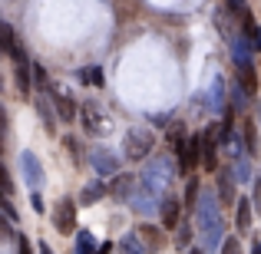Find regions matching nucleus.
Wrapping results in <instances>:
<instances>
[{"mask_svg": "<svg viewBox=\"0 0 261 254\" xmlns=\"http://www.w3.org/2000/svg\"><path fill=\"white\" fill-rule=\"evenodd\" d=\"M195 224H198V235H202L205 251H215L225 248V224H222V211H218V195L215 191H205L198 198V208H195Z\"/></svg>", "mask_w": 261, "mask_h": 254, "instance_id": "nucleus-1", "label": "nucleus"}, {"mask_svg": "<svg viewBox=\"0 0 261 254\" xmlns=\"http://www.w3.org/2000/svg\"><path fill=\"white\" fill-rule=\"evenodd\" d=\"M172 175H175L172 159H169V155H152V159L146 162V168H142V178H139V182L159 195V188H166V185L172 182Z\"/></svg>", "mask_w": 261, "mask_h": 254, "instance_id": "nucleus-2", "label": "nucleus"}, {"mask_svg": "<svg viewBox=\"0 0 261 254\" xmlns=\"http://www.w3.org/2000/svg\"><path fill=\"white\" fill-rule=\"evenodd\" d=\"M152 146H155V135L146 132V129H129L126 142H122V149H126L129 159H146V155L152 152Z\"/></svg>", "mask_w": 261, "mask_h": 254, "instance_id": "nucleus-3", "label": "nucleus"}, {"mask_svg": "<svg viewBox=\"0 0 261 254\" xmlns=\"http://www.w3.org/2000/svg\"><path fill=\"white\" fill-rule=\"evenodd\" d=\"M80 119H83V129H86L89 135H106L109 129H113L109 116L99 112V106H96V102H83V109H80Z\"/></svg>", "mask_w": 261, "mask_h": 254, "instance_id": "nucleus-4", "label": "nucleus"}, {"mask_svg": "<svg viewBox=\"0 0 261 254\" xmlns=\"http://www.w3.org/2000/svg\"><path fill=\"white\" fill-rule=\"evenodd\" d=\"M175 155H178V168L192 172L198 162H202V135H192V139H185L182 146H175Z\"/></svg>", "mask_w": 261, "mask_h": 254, "instance_id": "nucleus-5", "label": "nucleus"}, {"mask_svg": "<svg viewBox=\"0 0 261 254\" xmlns=\"http://www.w3.org/2000/svg\"><path fill=\"white\" fill-rule=\"evenodd\" d=\"M53 224H57L60 235H73V231H76V202H73V198H63V202L53 208Z\"/></svg>", "mask_w": 261, "mask_h": 254, "instance_id": "nucleus-6", "label": "nucleus"}, {"mask_svg": "<svg viewBox=\"0 0 261 254\" xmlns=\"http://www.w3.org/2000/svg\"><path fill=\"white\" fill-rule=\"evenodd\" d=\"M129 205H133V211H139V215H152V211H162L159 195H155L152 188H146L142 182H139V188H136V195L129 198Z\"/></svg>", "mask_w": 261, "mask_h": 254, "instance_id": "nucleus-7", "label": "nucleus"}, {"mask_svg": "<svg viewBox=\"0 0 261 254\" xmlns=\"http://www.w3.org/2000/svg\"><path fill=\"white\" fill-rule=\"evenodd\" d=\"M20 172H23L27 185H30L33 195H37L40 185H43V165H40V159L33 152H23V155H20Z\"/></svg>", "mask_w": 261, "mask_h": 254, "instance_id": "nucleus-8", "label": "nucleus"}, {"mask_svg": "<svg viewBox=\"0 0 261 254\" xmlns=\"http://www.w3.org/2000/svg\"><path fill=\"white\" fill-rule=\"evenodd\" d=\"M231 46V60H235V66L242 70V66H251V53H255V46H251V40L245 37V33H235V37L228 40Z\"/></svg>", "mask_w": 261, "mask_h": 254, "instance_id": "nucleus-9", "label": "nucleus"}, {"mask_svg": "<svg viewBox=\"0 0 261 254\" xmlns=\"http://www.w3.org/2000/svg\"><path fill=\"white\" fill-rule=\"evenodd\" d=\"M205 99H208V109L212 112H228V99H225V79L222 76H212L208 89H205Z\"/></svg>", "mask_w": 261, "mask_h": 254, "instance_id": "nucleus-10", "label": "nucleus"}, {"mask_svg": "<svg viewBox=\"0 0 261 254\" xmlns=\"http://www.w3.org/2000/svg\"><path fill=\"white\" fill-rule=\"evenodd\" d=\"M89 162H93V168L99 172V175H116V172H119V159H116L109 149H93Z\"/></svg>", "mask_w": 261, "mask_h": 254, "instance_id": "nucleus-11", "label": "nucleus"}, {"mask_svg": "<svg viewBox=\"0 0 261 254\" xmlns=\"http://www.w3.org/2000/svg\"><path fill=\"white\" fill-rule=\"evenodd\" d=\"M136 188H139V182H136L133 175H116V182L109 185L113 198H119V202H129V198L136 195Z\"/></svg>", "mask_w": 261, "mask_h": 254, "instance_id": "nucleus-12", "label": "nucleus"}, {"mask_svg": "<svg viewBox=\"0 0 261 254\" xmlns=\"http://www.w3.org/2000/svg\"><path fill=\"white\" fill-rule=\"evenodd\" d=\"M136 235H139V241H142V248H146V251H159L162 248V231L152 228V224H142Z\"/></svg>", "mask_w": 261, "mask_h": 254, "instance_id": "nucleus-13", "label": "nucleus"}, {"mask_svg": "<svg viewBox=\"0 0 261 254\" xmlns=\"http://www.w3.org/2000/svg\"><path fill=\"white\" fill-rule=\"evenodd\" d=\"M251 211H255V205H251L248 198H238V205H235V221H238V231H248V228H251Z\"/></svg>", "mask_w": 261, "mask_h": 254, "instance_id": "nucleus-14", "label": "nucleus"}, {"mask_svg": "<svg viewBox=\"0 0 261 254\" xmlns=\"http://www.w3.org/2000/svg\"><path fill=\"white\" fill-rule=\"evenodd\" d=\"M57 116H60L63 122H73V119H76V102H73L66 93L57 96Z\"/></svg>", "mask_w": 261, "mask_h": 254, "instance_id": "nucleus-15", "label": "nucleus"}, {"mask_svg": "<svg viewBox=\"0 0 261 254\" xmlns=\"http://www.w3.org/2000/svg\"><path fill=\"white\" fill-rule=\"evenodd\" d=\"M102 195H106V182H93V185H86V188H83L80 205H93V202H99Z\"/></svg>", "mask_w": 261, "mask_h": 254, "instance_id": "nucleus-16", "label": "nucleus"}, {"mask_svg": "<svg viewBox=\"0 0 261 254\" xmlns=\"http://www.w3.org/2000/svg\"><path fill=\"white\" fill-rule=\"evenodd\" d=\"M13 66H17V89H20V96H27V93H30V83H33V79H30L33 66H27V60H23V63H13Z\"/></svg>", "mask_w": 261, "mask_h": 254, "instance_id": "nucleus-17", "label": "nucleus"}, {"mask_svg": "<svg viewBox=\"0 0 261 254\" xmlns=\"http://www.w3.org/2000/svg\"><path fill=\"white\" fill-rule=\"evenodd\" d=\"M162 221H166V228L178 224V198H166L162 202Z\"/></svg>", "mask_w": 261, "mask_h": 254, "instance_id": "nucleus-18", "label": "nucleus"}, {"mask_svg": "<svg viewBox=\"0 0 261 254\" xmlns=\"http://www.w3.org/2000/svg\"><path fill=\"white\" fill-rule=\"evenodd\" d=\"M238 83L245 86V93H258V73H255V66H242V70H238Z\"/></svg>", "mask_w": 261, "mask_h": 254, "instance_id": "nucleus-19", "label": "nucleus"}, {"mask_svg": "<svg viewBox=\"0 0 261 254\" xmlns=\"http://www.w3.org/2000/svg\"><path fill=\"white\" fill-rule=\"evenodd\" d=\"M218 188H222V202H231V198H235V175H231V172H222Z\"/></svg>", "mask_w": 261, "mask_h": 254, "instance_id": "nucleus-20", "label": "nucleus"}, {"mask_svg": "<svg viewBox=\"0 0 261 254\" xmlns=\"http://www.w3.org/2000/svg\"><path fill=\"white\" fill-rule=\"evenodd\" d=\"M76 254H99V248H96V241H93V235H89V231H80V238H76Z\"/></svg>", "mask_w": 261, "mask_h": 254, "instance_id": "nucleus-21", "label": "nucleus"}, {"mask_svg": "<svg viewBox=\"0 0 261 254\" xmlns=\"http://www.w3.org/2000/svg\"><path fill=\"white\" fill-rule=\"evenodd\" d=\"M119 251H122V254H142L146 248H142L139 235H126V238H122V241H119Z\"/></svg>", "mask_w": 261, "mask_h": 254, "instance_id": "nucleus-22", "label": "nucleus"}, {"mask_svg": "<svg viewBox=\"0 0 261 254\" xmlns=\"http://www.w3.org/2000/svg\"><path fill=\"white\" fill-rule=\"evenodd\" d=\"M245 146H248V155H258V126L255 122H245Z\"/></svg>", "mask_w": 261, "mask_h": 254, "instance_id": "nucleus-23", "label": "nucleus"}, {"mask_svg": "<svg viewBox=\"0 0 261 254\" xmlns=\"http://www.w3.org/2000/svg\"><path fill=\"white\" fill-rule=\"evenodd\" d=\"M235 175H238V185H248V182H255V175H251V165H248V159H238V162H235Z\"/></svg>", "mask_w": 261, "mask_h": 254, "instance_id": "nucleus-24", "label": "nucleus"}, {"mask_svg": "<svg viewBox=\"0 0 261 254\" xmlns=\"http://www.w3.org/2000/svg\"><path fill=\"white\" fill-rule=\"evenodd\" d=\"M0 46H4L7 53H13V30H10V23H4V20H0Z\"/></svg>", "mask_w": 261, "mask_h": 254, "instance_id": "nucleus-25", "label": "nucleus"}, {"mask_svg": "<svg viewBox=\"0 0 261 254\" xmlns=\"http://www.w3.org/2000/svg\"><path fill=\"white\" fill-rule=\"evenodd\" d=\"M37 109H40V119L53 129V109H50V99H46V96H40V99H37Z\"/></svg>", "mask_w": 261, "mask_h": 254, "instance_id": "nucleus-26", "label": "nucleus"}, {"mask_svg": "<svg viewBox=\"0 0 261 254\" xmlns=\"http://www.w3.org/2000/svg\"><path fill=\"white\" fill-rule=\"evenodd\" d=\"M80 79L89 86H102V70L99 66H93V70H86V73H80Z\"/></svg>", "mask_w": 261, "mask_h": 254, "instance_id": "nucleus-27", "label": "nucleus"}, {"mask_svg": "<svg viewBox=\"0 0 261 254\" xmlns=\"http://www.w3.org/2000/svg\"><path fill=\"white\" fill-rule=\"evenodd\" d=\"M33 83H37V86H50V79H46V70H43V66H40V63H33Z\"/></svg>", "mask_w": 261, "mask_h": 254, "instance_id": "nucleus-28", "label": "nucleus"}, {"mask_svg": "<svg viewBox=\"0 0 261 254\" xmlns=\"http://www.w3.org/2000/svg\"><path fill=\"white\" fill-rule=\"evenodd\" d=\"M222 254H242V244H238V235H231L228 241H225V248H222Z\"/></svg>", "mask_w": 261, "mask_h": 254, "instance_id": "nucleus-29", "label": "nucleus"}, {"mask_svg": "<svg viewBox=\"0 0 261 254\" xmlns=\"http://www.w3.org/2000/svg\"><path fill=\"white\" fill-rule=\"evenodd\" d=\"M192 241V228H189V224H182V228H178V248H185V244H189Z\"/></svg>", "mask_w": 261, "mask_h": 254, "instance_id": "nucleus-30", "label": "nucleus"}, {"mask_svg": "<svg viewBox=\"0 0 261 254\" xmlns=\"http://www.w3.org/2000/svg\"><path fill=\"white\" fill-rule=\"evenodd\" d=\"M63 146H66V149H70V152H73V159H76V162H80V142H76V139H73V135H66V139H63Z\"/></svg>", "mask_w": 261, "mask_h": 254, "instance_id": "nucleus-31", "label": "nucleus"}, {"mask_svg": "<svg viewBox=\"0 0 261 254\" xmlns=\"http://www.w3.org/2000/svg\"><path fill=\"white\" fill-rule=\"evenodd\" d=\"M248 40H251V46H255V53H261V26H255V30L248 33Z\"/></svg>", "mask_w": 261, "mask_h": 254, "instance_id": "nucleus-32", "label": "nucleus"}, {"mask_svg": "<svg viewBox=\"0 0 261 254\" xmlns=\"http://www.w3.org/2000/svg\"><path fill=\"white\" fill-rule=\"evenodd\" d=\"M4 215H7V221H17V211H13L10 198H7V202H4Z\"/></svg>", "mask_w": 261, "mask_h": 254, "instance_id": "nucleus-33", "label": "nucleus"}, {"mask_svg": "<svg viewBox=\"0 0 261 254\" xmlns=\"http://www.w3.org/2000/svg\"><path fill=\"white\" fill-rule=\"evenodd\" d=\"M33 211H40V215L46 211V208H43V198H40V195H33Z\"/></svg>", "mask_w": 261, "mask_h": 254, "instance_id": "nucleus-34", "label": "nucleus"}, {"mask_svg": "<svg viewBox=\"0 0 261 254\" xmlns=\"http://www.w3.org/2000/svg\"><path fill=\"white\" fill-rule=\"evenodd\" d=\"M40 254H53V248H50V244L43 241V244H40Z\"/></svg>", "mask_w": 261, "mask_h": 254, "instance_id": "nucleus-35", "label": "nucleus"}, {"mask_svg": "<svg viewBox=\"0 0 261 254\" xmlns=\"http://www.w3.org/2000/svg\"><path fill=\"white\" fill-rule=\"evenodd\" d=\"M251 254H261V241H255V248H251Z\"/></svg>", "mask_w": 261, "mask_h": 254, "instance_id": "nucleus-36", "label": "nucleus"}, {"mask_svg": "<svg viewBox=\"0 0 261 254\" xmlns=\"http://www.w3.org/2000/svg\"><path fill=\"white\" fill-rule=\"evenodd\" d=\"M189 254H205V251H198V248H192V251H189Z\"/></svg>", "mask_w": 261, "mask_h": 254, "instance_id": "nucleus-37", "label": "nucleus"}]
</instances>
